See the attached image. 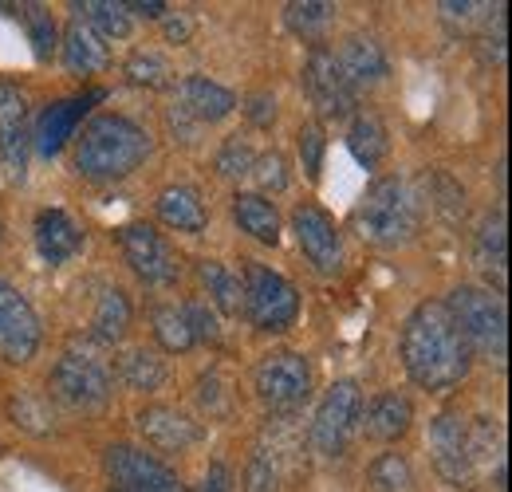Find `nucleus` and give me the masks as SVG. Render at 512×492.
Segmentation results:
<instances>
[{"mask_svg": "<svg viewBox=\"0 0 512 492\" xmlns=\"http://www.w3.org/2000/svg\"><path fill=\"white\" fill-rule=\"evenodd\" d=\"M107 473L123 492H186L182 481L150 453L134 445H111L107 449Z\"/></svg>", "mask_w": 512, "mask_h": 492, "instance_id": "13", "label": "nucleus"}, {"mask_svg": "<svg viewBox=\"0 0 512 492\" xmlns=\"http://www.w3.org/2000/svg\"><path fill=\"white\" fill-rule=\"evenodd\" d=\"M170 63L162 60V56H154V52H138V56H130L127 60V79L134 87H150V91H158V87H170Z\"/></svg>", "mask_w": 512, "mask_h": 492, "instance_id": "35", "label": "nucleus"}, {"mask_svg": "<svg viewBox=\"0 0 512 492\" xmlns=\"http://www.w3.org/2000/svg\"><path fill=\"white\" fill-rule=\"evenodd\" d=\"M99 99H107V91L103 87H95V91H87V95H75V99H60V103H52V107H44V115H40V123H36V150L44 154V158H52V154H60L67 146V138H75V126L79 119L91 111V103H99Z\"/></svg>", "mask_w": 512, "mask_h": 492, "instance_id": "16", "label": "nucleus"}, {"mask_svg": "<svg viewBox=\"0 0 512 492\" xmlns=\"http://www.w3.org/2000/svg\"><path fill=\"white\" fill-rule=\"evenodd\" d=\"M355 217H359V233L371 245L394 248L410 241L418 229V197L402 178H379L367 185Z\"/></svg>", "mask_w": 512, "mask_h": 492, "instance_id": "4", "label": "nucleus"}, {"mask_svg": "<svg viewBox=\"0 0 512 492\" xmlns=\"http://www.w3.org/2000/svg\"><path fill=\"white\" fill-rule=\"evenodd\" d=\"M256 154L249 150V142H241V134L237 138H229L225 146H221V154H217V174L221 178H245L249 170H253Z\"/></svg>", "mask_w": 512, "mask_h": 492, "instance_id": "38", "label": "nucleus"}, {"mask_svg": "<svg viewBox=\"0 0 512 492\" xmlns=\"http://www.w3.org/2000/svg\"><path fill=\"white\" fill-rule=\"evenodd\" d=\"M477 268L497 284V292H505V264H509V229H505V209H489L481 217L477 229V248H473Z\"/></svg>", "mask_w": 512, "mask_h": 492, "instance_id": "19", "label": "nucleus"}, {"mask_svg": "<svg viewBox=\"0 0 512 492\" xmlns=\"http://www.w3.org/2000/svg\"><path fill=\"white\" fill-rule=\"evenodd\" d=\"M119 370H123V382H127L130 390H142V394H154L166 382V363L154 351H146V347H134Z\"/></svg>", "mask_w": 512, "mask_h": 492, "instance_id": "30", "label": "nucleus"}, {"mask_svg": "<svg viewBox=\"0 0 512 492\" xmlns=\"http://www.w3.org/2000/svg\"><path fill=\"white\" fill-rule=\"evenodd\" d=\"M75 12L103 40H123V36H130V12L127 4H119V0H83V4H75Z\"/></svg>", "mask_w": 512, "mask_h": 492, "instance_id": "29", "label": "nucleus"}, {"mask_svg": "<svg viewBox=\"0 0 512 492\" xmlns=\"http://www.w3.org/2000/svg\"><path fill=\"white\" fill-rule=\"evenodd\" d=\"M253 386L264 406H272V410H296L312 394V367H308L304 355L280 351V355H268L256 367Z\"/></svg>", "mask_w": 512, "mask_h": 492, "instance_id": "7", "label": "nucleus"}, {"mask_svg": "<svg viewBox=\"0 0 512 492\" xmlns=\"http://www.w3.org/2000/svg\"><path fill=\"white\" fill-rule=\"evenodd\" d=\"M398 351H402L406 374L422 390H449L473 367V351L457 331L446 300H426L406 315Z\"/></svg>", "mask_w": 512, "mask_h": 492, "instance_id": "1", "label": "nucleus"}, {"mask_svg": "<svg viewBox=\"0 0 512 492\" xmlns=\"http://www.w3.org/2000/svg\"><path fill=\"white\" fill-rule=\"evenodd\" d=\"M111 492H123V489H119V485H111Z\"/></svg>", "mask_w": 512, "mask_h": 492, "instance_id": "49", "label": "nucleus"}, {"mask_svg": "<svg viewBox=\"0 0 512 492\" xmlns=\"http://www.w3.org/2000/svg\"><path fill=\"white\" fill-rule=\"evenodd\" d=\"M182 311H186V323H190L193 343H221V319H217V311L209 308V304L190 300Z\"/></svg>", "mask_w": 512, "mask_h": 492, "instance_id": "39", "label": "nucleus"}, {"mask_svg": "<svg viewBox=\"0 0 512 492\" xmlns=\"http://www.w3.org/2000/svg\"><path fill=\"white\" fill-rule=\"evenodd\" d=\"M127 12H138L146 20H162L166 16V4L162 0H134V4H127Z\"/></svg>", "mask_w": 512, "mask_h": 492, "instance_id": "47", "label": "nucleus"}, {"mask_svg": "<svg viewBox=\"0 0 512 492\" xmlns=\"http://www.w3.org/2000/svg\"><path fill=\"white\" fill-rule=\"evenodd\" d=\"M201 492H233V485H229V469H225V465H209Z\"/></svg>", "mask_w": 512, "mask_h": 492, "instance_id": "46", "label": "nucleus"}, {"mask_svg": "<svg viewBox=\"0 0 512 492\" xmlns=\"http://www.w3.org/2000/svg\"><path fill=\"white\" fill-rule=\"evenodd\" d=\"M292 233L300 241V252L312 260V268L323 276H335L343 268V237L335 221L323 213L320 205H300L292 213Z\"/></svg>", "mask_w": 512, "mask_h": 492, "instance_id": "14", "label": "nucleus"}, {"mask_svg": "<svg viewBox=\"0 0 512 492\" xmlns=\"http://www.w3.org/2000/svg\"><path fill=\"white\" fill-rule=\"evenodd\" d=\"M446 308L453 315V323H457V331L465 335L469 351L481 355L493 367H505V359H509V319H505V304L489 288L461 284V288L449 292Z\"/></svg>", "mask_w": 512, "mask_h": 492, "instance_id": "3", "label": "nucleus"}, {"mask_svg": "<svg viewBox=\"0 0 512 492\" xmlns=\"http://www.w3.org/2000/svg\"><path fill=\"white\" fill-rule=\"evenodd\" d=\"M335 60H339L343 75L351 79L355 91L367 87V83H379V79H386V71H390L386 52L379 48V40H371V36H351V40L335 52Z\"/></svg>", "mask_w": 512, "mask_h": 492, "instance_id": "22", "label": "nucleus"}, {"mask_svg": "<svg viewBox=\"0 0 512 492\" xmlns=\"http://www.w3.org/2000/svg\"><path fill=\"white\" fill-rule=\"evenodd\" d=\"M79 225L67 217L64 209H44L36 217V248L48 264H64L67 256L79 252Z\"/></svg>", "mask_w": 512, "mask_h": 492, "instance_id": "24", "label": "nucleus"}, {"mask_svg": "<svg viewBox=\"0 0 512 492\" xmlns=\"http://www.w3.org/2000/svg\"><path fill=\"white\" fill-rule=\"evenodd\" d=\"M331 4H323V0H292L288 8H284V24L296 32V36H304V40H320L323 32H327V24H331Z\"/></svg>", "mask_w": 512, "mask_h": 492, "instance_id": "33", "label": "nucleus"}, {"mask_svg": "<svg viewBox=\"0 0 512 492\" xmlns=\"http://www.w3.org/2000/svg\"><path fill=\"white\" fill-rule=\"evenodd\" d=\"M12 418L32 433H48L44 422H52L48 410H44V402H36V398H16V402H12Z\"/></svg>", "mask_w": 512, "mask_h": 492, "instance_id": "41", "label": "nucleus"}, {"mask_svg": "<svg viewBox=\"0 0 512 492\" xmlns=\"http://www.w3.org/2000/svg\"><path fill=\"white\" fill-rule=\"evenodd\" d=\"M233 217L241 225V233H249L260 245H280V213L268 197L260 193H237L233 197Z\"/></svg>", "mask_w": 512, "mask_h": 492, "instance_id": "25", "label": "nucleus"}, {"mask_svg": "<svg viewBox=\"0 0 512 492\" xmlns=\"http://www.w3.org/2000/svg\"><path fill=\"white\" fill-rule=\"evenodd\" d=\"M166 36H170V40H178V44H186V40H190V20H186V16L166 20Z\"/></svg>", "mask_w": 512, "mask_h": 492, "instance_id": "48", "label": "nucleus"}, {"mask_svg": "<svg viewBox=\"0 0 512 492\" xmlns=\"http://www.w3.org/2000/svg\"><path fill=\"white\" fill-rule=\"evenodd\" d=\"M91 327H95V339H99V343H123V339H127V331H130V300L119 292V288H107V292L99 296Z\"/></svg>", "mask_w": 512, "mask_h": 492, "instance_id": "28", "label": "nucleus"}, {"mask_svg": "<svg viewBox=\"0 0 512 492\" xmlns=\"http://www.w3.org/2000/svg\"><path fill=\"white\" fill-rule=\"evenodd\" d=\"M359 422H363L367 437H375V441H398L414 422V406H410V398L390 390V394H379L363 406Z\"/></svg>", "mask_w": 512, "mask_h": 492, "instance_id": "20", "label": "nucleus"}, {"mask_svg": "<svg viewBox=\"0 0 512 492\" xmlns=\"http://www.w3.org/2000/svg\"><path fill=\"white\" fill-rule=\"evenodd\" d=\"M481 12H485V4H473V0H446L442 4V16H446L449 24H461V28H469L473 20H481Z\"/></svg>", "mask_w": 512, "mask_h": 492, "instance_id": "44", "label": "nucleus"}, {"mask_svg": "<svg viewBox=\"0 0 512 492\" xmlns=\"http://www.w3.org/2000/svg\"><path fill=\"white\" fill-rule=\"evenodd\" d=\"M280 489V469H276V457L256 449L245 465V492H276Z\"/></svg>", "mask_w": 512, "mask_h": 492, "instance_id": "37", "label": "nucleus"}, {"mask_svg": "<svg viewBox=\"0 0 512 492\" xmlns=\"http://www.w3.org/2000/svg\"><path fill=\"white\" fill-rule=\"evenodd\" d=\"M367 477H371V489L375 492H414V469H410V461L402 457V453H383V457H375L371 461V469H367Z\"/></svg>", "mask_w": 512, "mask_h": 492, "instance_id": "32", "label": "nucleus"}, {"mask_svg": "<svg viewBox=\"0 0 512 492\" xmlns=\"http://www.w3.org/2000/svg\"><path fill=\"white\" fill-rule=\"evenodd\" d=\"M304 87L312 95V103L320 107L323 119H347L355 107H359V91L351 87V79L343 75V67L335 60L331 48L316 44L308 67H304Z\"/></svg>", "mask_w": 512, "mask_h": 492, "instance_id": "9", "label": "nucleus"}, {"mask_svg": "<svg viewBox=\"0 0 512 492\" xmlns=\"http://www.w3.org/2000/svg\"><path fill=\"white\" fill-rule=\"evenodd\" d=\"M52 394L75 410H99L111 398V374L87 355H64L52 367Z\"/></svg>", "mask_w": 512, "mask_h": 492, "instance_id": "10", "label": "nucleus"}, {"mask_svg": "<svg viewBox=\"0 0 512 492\" xmlns=\"http://www.w3.org/2000/svg\"><path fill=\"white\" fill-rule=\"evenodd\" d=\"M359 414H363V390L355 378H339L327 386L316 422H312V445L320 457H339L351 441V433L359 430Z\"/></svg>", "mask_w": 512, "mask_h": 492, "instance_id": "6", "label": "nucleus"}, {"mask_svg": "<svg viewBox=\"0 0 512 492\" xmlns=\"http://www.w3.org/2000/svg\"><path fill=\"white\" fill-rule=\"evenodd\" d=\"M178 107L190 115L193 123H201V126L221 123V119H229V115L237 111V95H233L229 87L205 79V75H186V79L178 83Z\"/></svg>", "mask_w": 512, "mask_h": 492, "instance_id": "17", "label": "nucleus"}, {"mask_svg": "<svg viewBox=\"0 0 512 492\" xmlns=\"http://www.w3.org/2000/svg\"><path fill=\"white\" fill-rule=\"evenodd\" d=\"M245 115H249V123L253 126H272L276 123V99L272 95H249L245 99Z\"/></svg>", "mask_w": 512, "mask_h": 492, "instance_id": "43", "label": "nucleus"}, {"mask_svg": "<svg viewBox=\"0 0 512 492\" xmlns=\"http://www.w3.org/2000/svg\"><path fill=\"white\" fill-rule=\"evenodd\" d=\"M158 217L170 225V229H178V233H205V225H209V213H205V201H201V193L193 189V185H170V189H162L158 193Z\"/></svg>", "mask_w": 512, "mask_h": 492, "instance_id": "23", "label": "nucleus"}, {"mask_svg": "<svg viewBox=\"0 0 512 492\" xmlns=\"http://www.w3.org/2000/svg\"><path fill=\"white\" fill-rule=\"evenodd\" d=\"M249 174H253V182L260 185L264 193H268V189H272V193L288 189V162H284V154H280V150H268V154H260V158L253 162V170H249ZM264 193H260V197H264Z\"/></svg>", "mask_w": 512, "mask_h": 492, "instance_id": "36", "label": "nucleus"}, {"mask_svg": "<svg viewBox=\"0 0 512 492\" xmlns=\"http://www.w3.org/2000/svg\"><path fill=\"white\" fill-rule=\"evenodd\" d=\"M197 126L201 123H193L182 107H170V130L182 134V142H193V138H197Z\"/></svg>", "mask_w": 512, "mask_h": 492, "instance_id": "45", "label": "nucleus"}, {"mask_svg": "<svg viewBox=\"0 0 512 492\" xmlns=\"http://www.w3.org/2000/svg\"><path fill=\"white\" fill-rule=\"evenodd\" d=\"M197 398H201V406H205L213 418L229 414V398L221 394V382H217V374H205V378H201V390H197Z\"/></svg>", "mask_w": 512, "mask_h": 492, "instance_id": "42", "label": "nucleus"}, {"mask_svg": "<svg viewBox=\"0 0 512 492\" xmlns=\"http://www.w3.org/2000/svg\"><path fill=\"white\" fill-rule=\"evenodd\" d=\"M64 63L71 75H95V71H103L107 60H111V52H107V40L95 32V28H87L79 16L67 24L64 32Z\"/></svg>", "mask_w": 512, "mask_h": 492, "instance_id": "21", "label": "nucleus"}, {"mask_svg": "<svg viewBox=\"0 0 512 492\" xmlns=\"http://www.w3.org/2000/svg\"><path fill=\"white\" fill-rule=\"evenodd\" d=\"M347 146H351V154L367 166V170H375L379 162L386 158V150H390V138H386V126L379 115H355V123L347 130Z\"/></svg>", "mask_w": 512, "mask_h": 492, "instance_id": "27", "label": "nucleus"}, {"mask_svg": "<svg viewBox=\"0 0 512 492\" xmlns=\"http://www.w3.org/2000/svg\"><path fill=\"white\" fill-rule=\"evenodd\" d=\"M24 24H28V40H32L36 60H52L56 40H60V28H56L52 12L40 8V4H28V8H24Z\"/></svg>", "mask_w": 512, "mask_h": 492, "instance_id": "34", "label": "nucleus"}, {"mask_svg": "<svg viewBox=\"0 0 512 492\" xmlns=\"http://www.w3.org/2000/svg\"><path fill=\"white\" fill-rule=\"evenodd\" d=\"M119 248L127 256L138 280L146 284H174L178 280V256L174 248L162 241V233H154L150 225H123L119 229Z\"/></svg>", "mask_w": 512, "mask_h": 492, "instance_id": "12", "label": "nucleus"}, {"mask_svg": "<svg viewBox=\"0 0 512 492\" xmlns=\"http://www.w3.org/2000/svg\"><path fill=\"white\" fill-rule=\"evenodd\" d=\"M241 288H245V315L253 319L256 331L264 335H284L296 315H300V296H296V284L280 272H272L268 264L249 260L245 264V276H241Z\"/></svg>", "mask_w": 512, "mask_h": 492, "instance_id": "5", "label": "nucleus"}, {"mask_svg": "<svg viewBox=\"0 0 512 492\" xmlns=\"http://www.w3.org/2000/svg\"><path fill=\"white\" fill-rule=\"evenodd\" d=\"M0 233H4V225H0Z\"/></svg>", "mask_w": 512, "mask_h": 492, "instance_id": "50", "label": "nucleus"}, {"mask_svg": "<svg viewBox=\"0 0 512 492\" xmlns=\"http://www.w3.org/2000/svg\"><path fill=\"white\" fill-rule=\"evenodd\" d=\"M138 430H142V437L154 449H162V453H182V449H190L193 441L201 437L197 426H193L182 410H174V406H146L138 414Z\"/></svg>", "mask_w": 512, "mask_h": 492, "instance_id": "18", "label": "nucleus"}, {"mask_svg": "<svg viewBox=\"0 0 512 492\" xmlns=\"http://www.w3.org/2000/svg\"><path fill=\"white\" fill-rule=\"evenodd\" d=\"M296 146H300V162H304V170H308V178H320L323 170V130L316 123L300 126V134H296Z\"/></svg>", "mask_w": 512, "mask_h": 492, "instance_id": "40", "label": "nucleus"}, {"mask_svg": "<svg viewBox=\"0 0 512 492\" xmlns=\"http://www.w3.org/2000/svg\"><path fill=\"white\" fill-rule=\"evenodd\" d=\"M154 339H158L162 351H170V355L190 351L193 335H190V323H186V311L178 308V304H158V308H154Z\"/></svg>", "mask_w": 512, "mask_h": 492, "instance_id": "31", "label": "nucleus"}, {"mask_svg": "<svg viewBox=\"0 0 512 492\" xmlns=\"http://www.w3.org/2000/svg\"><path fill=\"white\" fill-rule=\"evenodd\" d=\"M40 351V319L32 304L0 280V359L4 363H28Z\"/></svg>", "mask_w": 512, "mask_h": 492, "instance_id": "11", "label": "nucleus"}, {"mask_svg": "<svg viewBox=\"0 0 512 492\" xmlns=\"http://www.w3.org/2000/svg\"><path fill=\"white\" fill-rule=\"evenodd\" d=\"M150 158V134L127 115H99L75 138V170L91 182H119Z\"/></svg>", "mask_w": 512, "mask_h": 492, "instance_id": "2", "label": "nucleus"}, {"mask_svg": "<svg viewBox=\"0 0 512 492\" xmlns=\"http://www.w3.org/2000/svg\"><path fill=\"white\" fill-rule=\"evenodd\" d=\"M430 457L434 469L449 485L473 489L477 481V461H473V441H469V422L461 414H438L430 422Z\"/></svg>", "mask_w": 512, "mask_h": 492, "instance_id": "8", "label": "nucleus"}, {"mask_svg": "<svg viewBox=\"0 0 512 492\" xmlns=\"http://www.w3.org/2000/svg\"><path fill=\"white\" fill-rule=\"evenodd\" d=\"M28 150H32L28 99H24L20 87L0 83V154H4V162L16 178H24V170H28Z\"/></svg>", "mask_w": 512, "mask_h": 492, "instance_id": "15", "label": "nucleus"}, {"mask_svg": "<svg viewBox=\"0 0 512 492\" xmlns=\"http://www.w3.org/2000/svg\"><path fill=\"white\" fill-rule=\"evenodd\" d=\"M197 276L209 292V308L213 311H225V315H241L245 308V288H241V276H233L225 264L217 260H201L197 264Z\"/></svg>", "mask_w": 512, "mask_h": 492, "instance_id": "26", "label": "nucleus"}]
</instances>
